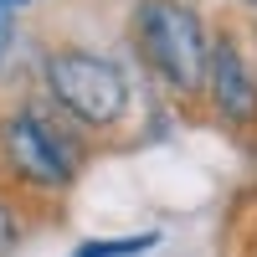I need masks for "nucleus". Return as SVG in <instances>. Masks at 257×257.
<instances>
[{
  "instance_id": "nucleus-1",
  "label": "nucleus",
  "mask_w": 257,
  "mask_h": 257,
  "mask_svg": "<svg viewBox=\"0 0 257 257\" xmlns=\"http://www.w3.org/2000/svg\"><path fill=\"white\" fill-rule=\"evenodd\" d=\"M134 41H139V57L149 62V72L165 77L175 93H201L206 88V26L201 16L180 6V0H144L139 16H134Z\"/></svg>"
},
{
  "instance_id": "nucleus-2",
  "label": "nucleus",
  "mask_w": 257,
  "mask_h": 257,
  "mask_svg": "<svg viewBox=\"0 0 257 257\" xmlns=\"http://www.w3.org/2000/svg\"><path fill=\"white\" fill-rule=\"evenodd\" d=\"M47 82H52V98L62 113H72L77 123L88 128H108L123 118V103H128V82L113 67L108 57H93V52H52L47 57Z\"/></svg>"
},
{
  "instance_id": "nucleus-3",
  "label": "nucleus",
  "mask_w": 257,
  "mask_h": 257,
  "mask_svg": "<svg viewBox=\"0 0 257 257\" xmlns=\"http://www.w3.org/2000/svg\"><path fill=\"white\" fill-rule=\"evenodd\" d=\"M0 160L11 165L16 180L41 185V190H57L72 180V165H77V149L62 139V128L36 113V108H16L0 123Z\"/></svg>"
},
{
  "instance_id": "nucleus-4",
  "label": "nucleus",
  "mask_w": 257,
  "mask_h": 257,
  "mask_svg": "<svg viewBox=\"0 0 257 257\" xmlns=\"http://www.w3.org/2000/svg\"><path fill=\"white\" fill-rule=\"evenodd\" d=\"M206 93L216 103V113L231 123H257V77L247 67V57L237 52V41H216L206 62Z\"/></svg>"
},
{
  "instance_id": "nucleus-5",
  "label": "nucleus",
  "mask_w": 257,
  "mask_h": 257,
  "mask_svg": "<svg viewBox=\"0 0 257 257\" xmlns=\"http://www.w3.org/2000/svg\"><path fill=\"white\" fill-rule=\"evenodd\" d=\"M160 237L155 231H139V237H113V242H82L72 257H134V252H149Z\"/></svg>"
},
{
  "instance_id": "nucleus-6",
  "label": "nucleus",
  "mask_w": 257,
  "mask_h": 257,
  "mask_svg": "<svg viewBox=\"0 0 257 257\" xmlns=\"http://www.w3.org/2000/svg\"><path fill=\"white\" fill-rule=\"evenodd\" d=\"M16 6H21V0H0V57H6V47H11V26H16Z\"/></svg>"
},
{
  "instance_id": "nucleus-7",
  "label": "nucleus",
  "mask_w": 257,
  "mask_h": 257,
  "mask_svg": "<svg viewBox=\"0 0 257 257\" xmlns=\"http://www.w3.org/2000/svg\"><path fill=\"white\" fill-rule=\"evenodd\" d=\"M11 247H16V216H11L6 206H0V257H6Z\"/></svg>"
},
{
  "instance_id": "nucleus-8",
  "label": "nucleus",
  "mask_w": 257,
  "mask_h": 257,
  "mask_svg": "<svg viewBox=\"0 0 257 257\" xmlns=\"http://www.w3.org/2000/svg\"><path fill=\"white\" fill-rule=\"evenodd\" d=\"M247 6H257V0H247Z\"/></svg>"
}]
</instances>
